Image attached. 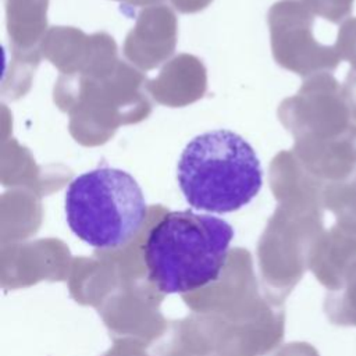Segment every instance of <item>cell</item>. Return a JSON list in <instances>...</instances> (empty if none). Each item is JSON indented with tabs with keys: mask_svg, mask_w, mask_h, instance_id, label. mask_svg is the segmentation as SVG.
<instances>
[{
	"mask_svg": "<svg viewBox=\"0 0 356 356\" xmlns=\"http://www.w3.org/2000/svg\"><path fill=\"white\" fill-rule=\"evenodd\" d=\"M356 263V231L339 224L325 235L318 260V275L324 285L337 291Z\"/></svg>",
	"mask_w": 356,
	"mask_h": 356,
	"instance_id": "obj_4",
	"label": "cell"
},
{
	"mask_svg": "<svg viewBox=\"0 0 356 356\" xmlns=\"http://www.w3.org/2000/svg\"><path fill=\"white\" fill-rule=\"evenodd\" d=\"M325 203L337 216L339 225L356 231V171L345 181L330 184L325 191Z\"/></svg>",
	"mask_w": 356,
	"mask_h": 356,
	"instance_id": "obj_5",
	"label": "cell"
},
{
	"mask_svg": "<svg viewBox=\"0 0 356 356\" xmlns=\"http://www.w3.org/2000/svg\"><path fill=\"white\" fill-rule=\"evenodd\" d=\"M353 1L355 0H309L318 15L334 24L341 22L352 14Z\"/></svg>",
	"mask_w": 356,
	"mask_h": 356,
	"instance_id": "obj_8",
	"label": "cell"
},
{
	"mask_svg": "<svg viewBox=\"0 0 356 356\" xmlns=\"http://www.w3.org/2000/svg\"><path fill=\"white\" fill-rule=\"evenodd\" d=\"M334 49L339 58L348 61L350 68L356 71V17H350L342 22Z\"/></svg>",
	"mask_w": 356,
	"mask_h": 356,
	"instance_id": "obj_7",
	"label": "cell"
},
{
	"mask_svg": "<svg viewBox=\"0 0 356 356\" xmlns=\"http://www.w3.org/2000/svg\"><path fill=\"white\" fill-rule=\"evenodd\" d=\"M70 229L96 249H117L143 227L147 206L135 178L124 170L100 167L71 181L64 199Z\"/></svg>",
	"mask_w": 356,
	"mask_h": 356,
	"instance_id": "obj_3",
	"label": "cell"
},
{
	"mask_svg": "<svg viewBox=\"0 0 356 356\" xmlns=\"http://www.w3.org/2000/svg\"><path fill=\"white\" fill-rule=\"evenodd\" d=\"M177 178L189 206L218 214L242 209L263 185L256 152L228 129L195 136L181 153Z\"/></svg>",
	"mask_w": 356,
	"mask_h": 356,
	"instance_id": "obj_2",
	"label": "cell"
},
{
	"mask_svg": "<svg viewBox=\"0 0 356 356\" xmlns=\"http://www.w3.org/2000/svg\"><path fill=\"white\" fill-rule=\"evenodd\" d=\"M232 238L234 229L222 218L167 211L152 225L143 245L147 278L167 295L200 289L220 278Z\"/></svg>",
	"mask_w": 356,
	"mask_h": 356,
	"instance_id": "obj_1",
	"label": "cell"
},
{
	"mask_svg": "<svg viewBox=\"0 0 356 356\" xmlns=\"http://www.w3.org/2000/svg\"><path fill=\"white\" fill-rule=\"evenodd\" d=\"M343 99L346 100L355 120H356V71L350 70L346 74L345 82L341 85Z\"/></svg>",
	"mask_w": 356,
	"mask_h": 356,
	"instance_id": "obj_9",
	"label": "cell"
},
{
	"mask_svg": "<svg viewBox=\"0 0 356 356\" xmlns=\"http://www.w3.org/2000/svg\"><path fill=\"white\" fill-rule=\"evenodd\" d=\"M325 309L334 324L356 327V263L348 271L337 292L327 299Z\"/></svg>",
	"mask_w": 356,
	"mask_h": 356,
	"instance_id": "obj_6",
	"label": "cell"
}]
</instances>
